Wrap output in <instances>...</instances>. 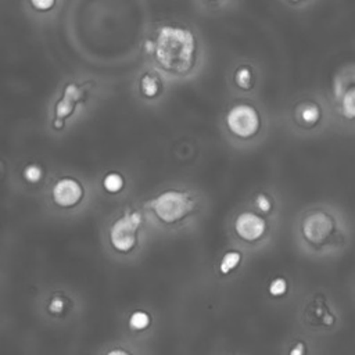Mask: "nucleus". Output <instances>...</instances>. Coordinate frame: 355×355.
Instances as JSON below:
<instances>
[{
  "mask_svg": "<svg viewBox=\"0 0 355 355\" xmlns=\"http://www.w3.org/2000/svg\"><path fill=\"white\" fill-rule=\"evenodd\" d=\"M65 305H67V302L62 297H53L50 304H49V311L53 315H60V313L64 312Z\"/></svg>",
  "mask_w": 355,
  "mask_h": 355,
  "instance_id": "20",
  "label": "nucleus"
},
{
  "mask_svg": "<svg viewBox=\"0 0 355 355\" xmlns=\"http://www.w3.org/2000/svg\"><path fill=\"white\" fill-rule=\"evenodd\" d=\"M294 116L301 128L313 129L323 119V108L315 100H305L295 107Z\"/></svg>",
  "mask_w": 355,
  "mask_h": 355,
  "instance_id": "9",
  "label": "nucleus"
},
{
  "mask_svg": "<svg viewBox=\"0 0 355 355\" xmlns=\"http://www.w3.org/2000/svg\"><path fill=\"white\" fill-rule=\"evenodd\" d=\"M287 290H288V283L284 277H275L268 286L269 294L276 298L284 295L287 293Z\"/></svg>",
  "mask_w": 355,
  "mask_h": 355,
  "instance_id": "18",
  "label": "nucleus"
},
{
  "mask_svg": "<svg viewBox=\"0 0 355 355\" xmlns=\"http://www.w3.org/2000/svg\"><path fill=\"white\" fill-rule=\"evenodd\" d=\"M254 205L261 214H269L273 209V200L268 193L259 191L254 196Z\"/></svg>",
  "mask_w": 355,
  "mask_h": 355,
  "instance_id": "17",
  "label": "nucleus"
},
{
  "mask_svg": "<svg viewBox=\"0 0 355 355\" xmlns=\"http://www.w3.org/2000/svg\"><path fill=\"white\" fill-rule=\"evenodd\" d=\"M105 355H132L129 351H126V349H123V348H112V349H110Z\"/></svg>",
  "mask_w": 355,
  "mask_h": 355,
  "instance_id": "23",
  "label": "nucleus"
},
{
  "mask_svg": "<svg viewBox=\"0 0 355 355\" xmlns=\"http://www.w3.org/2000/svg\"><path fill=\"white\" fill-rule=\"evenodd\" d=\"M153 57L157 65L173 76H186L197 65L200 42L194 31L186 25L169 22L158 26L151 37Z\"/></svg>",
  "mask_w": 355,
  "mask_h": 355,
  "instance_id": "1",
  "label": "nucleus"
},
{
  "mask_svg": "<svg viewBox=\"0 0 355 355\" xmlns=\"http://www.w3.org/2000/svg\"><path fill=\"white\" fill-rule=\"evenodd\" d=\"M144 207L164 225H175L194 214L198 207L197 196L186 189H165L144 202Z\"/></svg>",
  "mask_w": 355,
  "mask_h": 355,
  "instance_id": "2",
  "label": "nucleus"
},
{
  "mask_svg": "<svg viewBox=\"0 0 355 355\" xmlns=\"http://www.w3.org/2000/svg\"><path fill=\"white\" fill-rule=\"evenodd\" d=\"M85 96H86V92L83 86L75 82H69L64 86L62 94L54 105V121H53L54 129L61 130L64 128L65 121L75 114L76 105L83 101Z\"/></svg>",
  "mask_w": 355,
  "mask_h": 355,
  "instance_id": "7",
  "label": "nucleus"
},
{
  "mask_svg": "<svg viewBox=\"0 0 355 355\" xmlns=\"http://www.w3.org/2000/svg\"><path fill=\"white\" fill-rule=\"evenodd\" d=\"M223 123L233 139L248 141L259 135L263 126V119L254 104L239 101L227 108Z\"/></svg>",
  "mask_w": 355,
  "mask_h": 355,
  "instance_id": "3",
  "label": "nucleus"
},
{
  "mask_svg": "<svg viewBox=\"0 0 355 355\" xmlns=\"http://www.w3.org/2000/svg\"><path fill=\"white\" fill-rule=\"evenodd\" d=\"M24 179L29 183H39L44 178V169L39 164H28L24 168Z\"/></svg>",
  "mask_w": 355,
  "mask_h": 355,
  "instance_id": "16",
  "label": "nucleus"
},
{
  "mask_svg": "<svg viewBox=\"0 0 355 355\" xmlns=\"http://www.w3.org/2000/svg\"><path fill=\"white\" fill-rule=\"evenodd\" d=\"M29 3L36 11L47 12L55 7L57 0H29Z\"/></svg>",
  "mask_w": 355,
  "mask_h": 355,
  "instance_id": "19",
  "label": "nucleus"
},
{
  "mask_svg": "<svg viewBox=\"0 0 355 355\" xmlns=\"http://www.w3.org/2000/svg\"><path fill=\"white\" fill-rule=\"evenodd\" d=\"M287 3H290V4H293V6H298V4H302L304 1H306V0H286Z\"/></svg>",
  "mask_w": 355,
  "mask_h": 355,
  "instance_id": "25",
  "label": "nucleus"
},
{
  "mask_svg": "<svg viewBox=\"0 0 355 355\" xmlns=\"http://www.w3.org/2000/svg\"><path fill=\"white\" fill-rule=\"evenodd\" d=\"M207 1H209V3H216V1H219V0H207Z\"/></svg>",
  "mask_w": 355,
  "mask_h": 355,
  "instance_id": "26",
  "label": "nucleus"
},
{
  "mask_svg": "<svg viewBox=\"0 0 355 355\" xmlns=\"http://www.w3.org/2000/svg\"><path fill=\"white\" fill-rule=\"evenodd\" d=\"M241 261H243L241 252L236 251V250H230L223 254V257L219 262V272L226 276V275L232 273L233 270H236L237 266L241 263Z\"/></svg>",
  "mask_w": 355,
  "mask_h": 355,
  "instance_id": "14",
  "label": "nucleus"
},
{
  "mask_svg": "<svg viewBox=\"0 0 355 355\" xmlns=\"http://www.w3.org/2000/svg\"><path fill=\"white\" fill-rule=\"evenodd\" d=\"M288 355H306V347L302 341L295 343L294 347H291V349L288 351Z\"/></svg>",
  "mask_w": 355,
  "mask_h": 355,
  "instance_id": "21",
  "label": "nucleus"
},
{
  "mask_svg": "<svg viewBox=\"0 0 355 355\" xmlns=\"http://www.w3.org/2000/svg\"><path fill=\"white\" fill-rule=\"evenodd\" d=\"M340 110L343 116L347 119H354L355 116V90L352 86V82L349 83L348 89H344L341 97H340Z\"/></svg>",
  "mask_w": 355,
  "mask_h": 355,
  "instance_id": "13",
  "label": "nucleus"
},
{
  "mask_svg": "<svg viewBox=\"0 0 355 355\" xmlns=\"http://www.w3.org/2000/svg\"><path fill=\"white\" fill-rule=\"evenodd\" d=\"M233 83L241 92H251L257 85V72L251 64H240L233 72Z\"/></svg>",
  "mask_w": 355,
  "mask_h": 355,
  "instance_id": "11",
  "label": "nucleus"
},
{
  "mask_svg": "<svg viewBox=\"0 0 355 355\" xmlns=\"http://www.w3.org/2000/svg\"><path fill=\"white\" fill-rule=\"evenodd\" d=\"M233 229L236 236L243 241L255 243L266 234L268 222L259 212L241 211L234 218Z\"/></svg>",
  "mask_w": 355,
  "mask_h": 355,
  "instance_id": "8",
  "label": "nucleus"
},
{
  "mask_svg": "<svg viewBox=\"0 0 355 355\" xmlns=\"http://www.w3.org/2000/svg\"><path fill=\"white\" fill-rule=\"evenodd\" d=\"M336 230L334 216L324 209H313L308 212L301 222L302 237L313 245L326 243Z\"/></svg>",
  "mask_w": 355,
  "mask_h": 355,
  "instance_id": "5",
  "label": "nucleus"
},
{
  "mask_svg": "<svg viewBox=\"0 0 355 355\" xmlns=\"http://www.w3.org/2000/svg\"><path fill=\"white\" fill-rule=\"evenodd\" d=\"M151 324V315L147 311L137 309L129 316V329L133 331H143Z\"/></svg>",
  "mask_w": 355,
  "mask_h": 355,
  "instance_id": "15",
  "label": "nucleus"
},
{
  "mask_svg": "<svg viewBox=\"0 0 355 355\" xmlns=\"http://www.w3.org/2000/svg\"><path fill=\"white\" fill-rule=\"evenodd\" d=\"M85 196L83 183L71 175L58 178L51 187V200L60 208H73L82 202Z\"/></svg>",
  "mask_w": 355,
  "mask_h": 355,
  "instance_id": "6",
  "label": "nucleus"
},
{
  "mask_svg": "<svg viewBox=\"0 0 355 355\" xmlns=\"http://www.w3.org/2000/svg\"><path fill=\"white\" fill-rule=\"evenodd\" d=\"M143 49H144V53H146L147 55H153V51H154V42H153L151 37H148V39L144 40Z\"/></svg>",
  "mask_w": 355,
  "mask_h": 355,
  "instance_id": "22",
  "label": "nucleus"
},
{
  "mask_svg": "<svg viewBox=\"0 0 355 355\" xmlns=\"http://www.w3.org/2000/svg\"><path fill=\"white\" fill-rule=\"evenodd\" d=\"M143 225V214L133 208H126L108 229L111 247L121 254L130 252L139 240V230Z\"/></svg>",
  "mask_w": 355,
  "mask_h": 355,
  "instance_id": "4",
  "label": "nucleus"
},
{
  "mask_svg": "<svg viewBox=\"0 0 355 355\" xmlns=\"http://www.w3.org/2000/svg\"><path fill=\"white\" fill-rule=\"evenodd\" d=\"M139 92L146 100H154L164 92V82L158 72L146 71L139 79Z\"/></svg>",
  "mask_w": 355,
  "mask_h": 355,
  "instance_id": "10",
  "label": "nucleus"
},
{
  "mask_svg": "<svg viewBox=\"0 0 355 355\" xmlns=\"http://www.w3.org/2000/svg\"><path fill=\"white\" fill-rule=\"evenodd\" d=\"M322 322L324 323V324H333V322H334V316L331 315V313H326L323 318H322Z\"/></svg>",
  "mask_w": 355,
  "mask_h": 355,
  "instance_id": "24",
  "label": "nucleus"
},
{
  "mask_svg": "<svg viewBox=\"0 0 355 355\" xmlns=\"http://www.w3.org/2000/svg\"><path fill=\"white\" fill-rule=\"evenodd\" d=\"M126 187L125 175L119 171H108L101 178V189L111 196L122 193Z\"/></svg>",
  "mask_w": 355,
  "mask_h": 355,
  "instance_id": "12",
  "label": "nucleus"
}]
</instances>
